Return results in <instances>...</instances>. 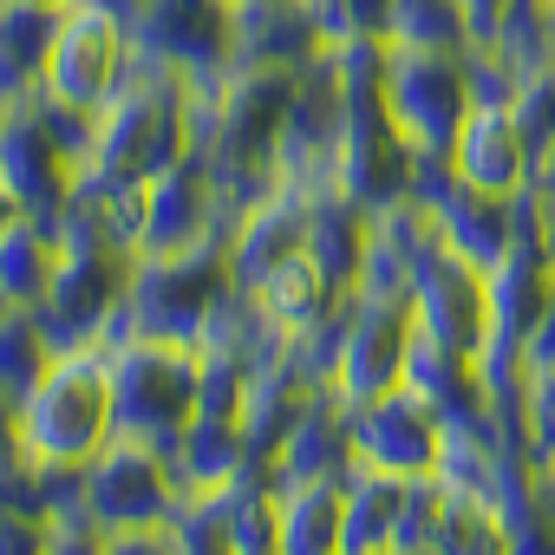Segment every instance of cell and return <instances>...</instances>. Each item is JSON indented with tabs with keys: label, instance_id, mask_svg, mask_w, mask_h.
Wrapping results in <instances>:
<instances>
[{
	"label": "cell",
	"instance_id": "cell-1",
	"mask_svg": "<svg viewBox=\"0 0 555 555\" xmlns=\"http://www.w3.org/2000/svg\"><path fill=\"white\" fill-rule=\"evenodd\" d=\"M112 438H118V412H112V360H105V347L53 353V366L40 373V386L14 412V451L34 457V464L86 470Z\"/></svg>",
	"mask_w": 555,
	"mask_h": 555
},
{
	"label": "cell",
	"instance_id": "cell-2",
	"mask_svg": "<svg viewBox=\"0 0 555 555\" xmlns=\"http://www.w3.org/2000/svg\"><path fill=\"white\" fill-rule=\"evenodd\" d=\"M177 157H190V86L138 53L125 92L99 112V144H92V164L79 177H92V183H151Z\"/></svg>",
	"mask_w": 555,
	"mask_h": 555
},
{
	"label": "cell",
	"instance_id": "cell-3",
	"mask_svg": "<svg viewBox=\"0 0 555 555\" xmlns=\"http://www.w3.org/2000/svg\"><path fill=\"white\" fill-rule=\"evenodd\" d=\"M235 288L229 274V248L203 242L183 255H138L131 288H125V314H118V340H170V347H196L216 301Z\"/></svg>",
	"mask_w": 555,
	"mask_h": 555
},
{
	"label": "cell",
	"instance_id": "cell-4",
	"mask_svg": "<svg viewBox=\"0 0 555 555\" xmlns=\"http://www.w3.org/2000/svg\"><path fill=\"white\" fill-rule=\"evenodd\" d=\"M112 360V412H118V438L151 444V451H177L183 425L196 418V392H203V353L196 347H170V340H118L105 347Z\"/></svg>",
	"mask_w": 555,
	"mask_h": 555
},
{
	"label": "cell",
	"instance_id": "cell-5",
	"mask_svg": "<svg viewBox=\"0 0 555 555\" xmlns=\"http://www.w3.org/2000/svg\"><path fill=\"white\" fill-rule=\"evenodd\" d=\"M131 268H138V255L118 248L112 235H66L60 274H53L47 301L34 308L47 340H53V353L112 347L118 314H125V288H131Z\"/></svg>",
	"mask_w": 555,
	"mask_h": 555
},
{
	"label": "cell",
	"instance_id": "cell-6",
	"mask_svg": "<svg viewBox=\"0 0 555 555\" xmlns=\"http://www.w3.org/2000/svg\"><path fill=\"white\" fill-rule=\"evenodd\" d=\"M379 105H386V118L399 125V138H405L418 157H451L457 125L470 118L464 53H444V47H399V40H386Z\"/></svg>",
	"mask_w": 555,
	"mask_h": 555
},
{
	"label": "cell",
	"instance_id": "cell-7",
	"mask_svg": "<svg viewBox=\"0 0 555 555\" xmlns=\"http://www.w3.org/2000/svg\"><path fill=\"white\" fill-rule=\"evenodd\" d=\"M131 47L177 73L190 92H216L235 66V8L229 0H144L131 21Z\"/></svg>",
	"mask_w": 555,
	"mask_h": 555
},
{
	"label": "cell",
	"instance_id": "cell-8",
	"mask_svg": "<svg viewBox=\"0 0 555 555\" xmlns=\"http://www.w3.org/2000/svg\"><path fill=\"white\" fill-rule=\"evenodd\" d=\"M177 503H183V490L170 477V457L151 451V444H131V438H112L86 464V483H79V509L99 535L164 529L177 516Z\"/></svg>",
	"mask_w": 555,
	"mask_h": 555
},
{
	"label": "cell",
	"instance_id": "cell-9",
	"mask_svg": "<svg viewBox=\"0 0 555 555\" xmlns=\"http://www.w3.org/2000/svg\"><path fill=\"white\" fill-rule=\"evenodd\" d=\"M418 321H412V295H347V327H340V360H334V386L347 405H366L379 392H392L405 379V347H412Z\"/></svg>",
	"mask_w": 555,
	"mask_h": 555
},
{
	"label": "cell",
	"instance_id": "cell-10",
	"mask_svg": "<svg viewBox=\"0 0 555 555\" xmlns=\"http://www.w3.org/2000/svg\"><path fill=\"white\" fill-rule=\"evenodd\" d=\"M131 60H138L131 27H125V21H112V14H99V8H86V0H73L40 86H47L53 99L79 105V112H105V105L125 92Z\"/></svg>",
	"mask_w": 555,
	"mask_h": 555
},
{
	"label": "cell",
	"instance_id": "cell-11",
	"mask_svg": "<svg viewBox=\"0 0 555 555\" xmlns=\"http://www.w3.org/2000/svg\"><path fill=\"white\" fill-rule=\"evenodd\" d=\"M0 183L14 190L21 216H34V222H47V229L66 235V209H73V190H79V164L53 144L34 92L0 105Z\"/></svg>",
	"mask_w": 555,
	"mask_h": 555
},
{
	"label": "cell",
	"instance_id": "cell-12",
	"mask_svg": "<svg viewBox=\"0 0 555 555\" xmlns=\"http://www.w3.org/2000/svg\"><path fill=\"white\" fill-rule=\"evenodd\" d=\"M412 321H418V334H431L438 347H451L464 360H477L490 340V282L477 261L444 248V235L412 261Z\"/></svg>",
	"mask_w": 555,
	"mask_h": 555
},
{
	"label": "cell",
	"instance_id": "cell-13",
	"mask_svg": "<svg viewBox=\"0 0 555 555\" xmlns=\"http://www.w3.org/2000/svg\"><path fill=\"white\" fill-rule=\"evenodd\" d=\"M438 451H444V425H438V412L418 392L392 386V392L353 405V464L412 483V477L438 470Z\"/></svg>",
	"mask_w": 555,
	"mask_h": 555
},
{
	"label": "cell",
	"instance_id": "cell-14",
	"mask_svg": "<svg viewBox=\"0 0 555 555\" xmlns=\"http://www.w3.org/2000/svg\"><path fill=\"white\" fill-rule=\"evenodd\" d=\"M490 282V340L477 353L483 373H503V366H522V334L535 327L548 288H555V268H548V248H542V229H522L509 242V255L496 268H483Z\"/></svg>",
	"mask_w": 555,
	"mask_h": 555
},
{
	"label": "cell",
	"instance_id": "cell-15",
	"mask_svg": "<svg viewBox=\"0 0 555 555\" xmlns=\"http://www.w3.org/2000/svg\"><path fill=\"white\" fill-rule=\"evenodd\" d=\"M203 242H222V203H216V183H209V157L190 151V157H177L170 170H157L144 183L138 255H183V248H203Z\"/></svg>",
	"mask_w": 555,
	"mask_h": 555
},
{
	"label": "cell",
	"instance_id": "cell-16",
	"mask_svg": "<svg viewBox=\"0 0 555 555\" xmlns=\"http://www.w3.org/2000/svg\"><path fill=\"white\" fill-rule=\"evenodd\" d=\"M308 203H314V190L274 183L255 209H242V216L229 222L222 248H229V274H235V288H242V295H255L274 268L295 261V255L308 248Z\"/></svg>",
	"mask_w": 555,
	"mask_h": 555
},
{
	"label": "cell",
	"instance_id": "cell-17",
	"mask_svg": "<svg viewBox=\"0 0 555 555\" xmlns=\"http://www.w3.org/2000/svg\"><path fill=\"white\" fill-rule=\"evenodd\" d=\"M535 144L516 118V105H470V118L457 125V144H451V170L470 183V190H490V196H522L535 183Z\"/></svg>",
	"mask_w": 555,
	"mask_h": 555
},
{
	"label": "cell",
	"instance_id": "cell-18",
	"mask_svg": "<svg viewBox=\"0 0 555 555\" xmlns=\"http://www.w3.org/2000/svg\"><path fill=\"white\" fill-rule=\"evenodd\" d=\"M321 47H327V34H321L308 0H248V8H235V66L301 73Z\"/></svg>",
	"mask_w": 555,
	"mask_h": 555
},
{
	"label": "cell",
	"instance_id": "cell-19",
	"mask_svg": "<svg viewBox=\"0 0 555 555\" xmlns=\"http://www.w3.org/2000/svg\"><path fill=\"white\" fill-rule=\"evenodd\" d=\"M353 470V405L340 392H314L288 431V444L274 451L268 483H295V477H347Z\"/></svg>",
	"mask_w": 555,
	"mask_h": 555
},
{
	"label": "cell",
	"instance_id": "cell-20",
	"mask_svg": "<svg viewBox=\"0 0 555 555\" xmlns=\"http://www.w3.org/2000/svg\"><path fill=\"white\" fill-rule=\"evenodd\" d=\"M366 248H373V216L353 196H340L334 183L314 190V203H308V248L301 255L314 261V274H321L334 295H353L360 288Z\"/></svg>",
	"mask_w": 555,
	"mask_h": 555
},
{
	"label": "cell",
	"instance_id": "cell-21",
	"mask_svg": "<svg viewBox=\"0 0 555 555\" xmlns=\"http://www.w3.org/2000/svg\"><path fill=\"white\" fill-rule=\"evenodd\" d=\"M73 0H0V105L40 92Z\"/></svg>",
	"mask_w": 555,
	"mask_h": 555
},
{
	"label": "cell",
	"instance_id": "cell-22",
	"mask_svg": "<svg viewBox=\"0 0 555 555\" xmlns=\"http://www.w3.org/2000/svg\"><path fill=\"white\" fill-rule=\"evenodd\" d=\"M248 470V444H242V418L229 412H196L170 451V477L183 496H209V490H229L235 477Z\"/></svg>",
	"mask_w": 555,
	"mask_h": 555
},
{
	"label": "cell",
	"instance_id": "cell-23",
	"mask_svg": "<svg viewBox=\"0 0 555 555\" xmlns=\"http://www.w3.org/2000/svg\"><path fill=\"white\" fill-rule=\"evenodd\" d=\"M274 522H282V555H340V529H347L340 477L274 483Z\"/></svg>",
	"mask_w": 555,
	"mask_h": 555
},
{
	"label": "cell",
	"instance_id": "cell-24",
	"mask_svg": "<svg viewBox=\"0 0 555 555\" xmlns=\"http://www.w3.org/2000/svg\"><path fill=\"white\" fill-rule=\"evenodd\" d=\"M60 255H66V235L21 216L8 235H0V301L8 308H40L53 274H60Z\"/></svg>",
	"mask_w": 555,
	"mask_h": 555
},
{
	"label": "cell",
	"instance_id": "cell-25",
	"mask_svg": "<svg viewBox=\"0 0 555 555\" xmlns=\"http://www.w3.org/2000/svg\"><path fill=\"white\" fill-rule=\"evenodd\" d=\"M347 490V529H340V555H379L392 548V529H399V503H405V477H386V470H366L353 464L340 477Z\"/></svg>",
	"mask_w": 555,
	"mask_h": 555
},
{
	"label": "cell",
	"instance_id": "cell-26",
	"mask_svg": "<svg viewBox=\"0 0 555 555\" xmlns=\"http://www.w3.org/2000/svg\"><path fill=\"white\" fill-rule=\"evenodd\" d=\"M255 301H261V314H268L274 327L295 340V334H308L321 314H334V301H340V295L314 274V261H308V255H295V261H282V268H274L268 282L255 288Z\"/></svg>",
	"mask_w": 555,
	"mask_h": 555
},
{
	"label": "cell",
	"instance_id": "cell-27",
	"mask_svg": "<svg viewBox=\"0 0 555 555\" xmlns=\"http://www.w3.org/2000/svg\"><path fill=\"white\" fill-rule=\"evenodd\" d=\"M53 366V340L40 327L34 308H14L0 321V412H21V399L40 386V373Z\"/></svg>",
	"mask_w": 555,
	"mask_h": 555
},
{
	"label": "cell",
	"instance_id": "cell-28",
	"mask_svg": "<svg viewBox=\"0 0 555 555\" xmlns=\"http://www.w3.org/2000/svg\"><path fill=\"white\" fill-rule=\"evenodd\" d=\"M490 47L509 60L516 79L548 73L555 66V8H548V0H509L503 21H496V34H490Z\"/></svg>",
	"mask_w": 555,
	"mask_h": 555
},
{
	"label": "cell",
	"instance_id": "cell-29",
	"mask_svg": "<svg viewBox=\"0 0 555 555\" xmlns=\"http://www.w3.org/2000/svg\"><path fill=\"white\" fill-rule=\"evenodd\" d=\"M425 555H509V535H503L490 503H470V496L444 490V516H438V535H431Z\"/></svg>",
	"mask_w": 555,
	"mask_h": 555
},
{
	"label": "cell",
	"instance_id": "cell-30",
	"mask_svg": "<svg viewBox=\"0 0 555 555\" xmlns=\"http://www.w3.org/2000/svg\"><path fill=\"white\" fill-rule=\"evenodd\" d=\"M386 40L464 53V47H470V27H464V8H457V0H392V27H386Z\"/></svg>",
	"mask_w": 555,
	"mask_h": 555
},
{
	"label": "cell",
	"instance_id": "cell-31",
	"mask_svg": "<svg viewBox=\"0 0 555 555\" xmlns=\"http://www.w3.org/2000/svg\"><path fill=\"white\" fill-rule=\"evenodd\" d=\"M164 535H170V555H235L216 490H209V496H183L177 516L164 522Z\"/></svg>",
	"mask_w": 555,
	"mask_h": 555
},
{
	"label": "cell",
	"instance_id": "cell-32",
	"mask_svg": "<svg viewBox=\"0 0 555 555\" xmlns=\"http://www.w3.org/2000/svg\"><path fill=\"white\" fill-rule=\"evenodd\" d=\"M308 8H314L327 47L334 40H386V27H392V0H308Z\"/></svg>",
	"mask_w": 555,
	"mask_h": 555
},
{
	"label": "cell",
	"instance_id": "cell-33",
	"mask_svg": "<svg viewBox=\"0 0 555 555\" xmlns=\"http://www.w3.org/2000/svg\"><path fill=\"white\" fill-rule=\"evenodd\" d=\"M464 86H470V105H516L522 99V79L509 73V60L490 40L464 47Z\"/></svg>",
	"mask_w": 555,
	"mask_h": 555
},
{
	"label": "cell",
	"instance_id": "cell-34",
	"mask_svg": "<svg viewBox=\"0 0 555 555\" xmlns=\"http://www.w3.org/2000/svg\"><path fill=\"white\" fill-rule=\"evenodd\" d=\"M522 418H529V451H535V464H555V366H548V373H529Z\"/></svg>",
	"mask_w": 555,
	"mask_h": 555
},
{
	"label": "cell",
	"instance_id": "cell-35",
	"mask_svg": "<svg viewBox=\"0 0 555 555\" xmlns=\"http://www.w3.org/2000/svg\"><path fill=\"white\" fill-rule=\"evenodd\" d=\"M516 118H522V131H529V144H535V157H542V151H548V138H555V66H548V73H535V79H522Z\"/></svg>",
	"mask_w": 555,
	"mask_h": 555
},
{
	"label": "cell",
	"instance_id": "cell-36",
	"mask_svg": "<svg viewBox=\"0 0 555 555\" xmlns=\"http://www.w3.org/2000/svg\"><path fill=\"white\" fill-rule=\"evenodd\" d=\"M503 535H509V555H555V496H548V483L516 522H503Z\"/></svg>",
	"mask_w": 555,
	"mask_h": 555
},
{
	"label": "cell",
	"instance_id": "cell-37",
	"mask_svg": "<svg viewBox=\"0 0 555 555\" xmlns=\"http://www.w3.org/2000/svg\"><path fill=\"white\" fill-rule=\"evenodd\" d=\"M0 555H53V516L0 509Z\"/></svg>",
	"mask_w": 555,
	"mask_h": 555
},
{
	"label": "cell",
	"instance_id": "cell-38",
	"mask_svg": "<svg viewBox=\"0 0 555 555\" xmlns=\"http://www.w3.org/2000/svg\"><path fill=\"white\" fill-rule=\"evenodd\" d=\"M548 366H555V288H548L535 327L522 334V373H548Z\"/></svg>",
	"mask_w": 555,
	"mask_h": 555
},
{
	"label": "cell",
	"instance_id": "cell-39",
	"mask_svg": "<svg viewBox=\"0 0 555 555\" xmlns=\"http://www.w3.org/2000/svg\"><path fill=\"white\" fill-rule=\"evenodd\" d=\"M99 555H170V535L164 529H131V535H105Z\"/></svg>",
	"mask_w": 555,
	"mask_h": 555
},
{
	"label": "cell",
	"instance_id": "cell-40",
	"mask_svg": "<svg viewBox=\"0 0 555 555\" xmlns=\"http://www.w3.org/2000/svg\"><path fill=\"white\" fill-rule=\"evenodd\" d=\"M535 209H542V248H548V268H555V170H535Z\"/></svg>",
	"mask_w": 555,
	"mask_h": 555
},
{
	"label": "cell",
	"instance_id": "cell-41",
	"mask_svg": "<svg viewBox=\"0 0 555 555\" xmlns=\"http://www.w3.org/2000/svg\"><path fill=\"white\" fill-rule=\"evenodd\" d=\"M457 8H464V27H470V40H490L509 0H457Z\"/></svg>",
	"mask_w": 555,
	"mask_h": 555
},
{
	"label": "cell",
	"instance_id": "cell-42",
	"mask_svg": "<svg viewBox=\"0 0 555 555\" xmlns=\"http://www.w3.org/2000/svg\"><path fill=\"white\" fill-rule=\"evenodd\" d=\"M86 8H99V14H112V21H125V27H131V21L144 14V0H86Z\"/></svg>",
	"mask_w": 555,
	"mask_h": 555
},
{
	"label": "cell",
	"instance_id": "cell-43",
	"mask_svg": "<svg viewBox=\"0 0 555 555\" xmlns=\"http://www.w3.org/2000/svg\"><path fill=\"white\" fill-rule=\"evenodd\" d=\"M14 222H21V203H14V190H8V183H0V235H8Z\"/></svg>",
	"mask_w": 555,
	"mask_h": 555
},
{
	"label": "cell",
	"instance_id": "cell-44",
	"mask_svg": "<svg viewBox=\"0 0 555 555\" xmlns=\"http://www.w3.org/2000/svg\"><path fill=\"white\" fill-rule=\"evenodd\" d=\"M14 451V412H0V457Z\"/></svg>",
	"mask_w": 555,
	"mask_h": 555
},
{
	"label": "cell",
	"instance_id": "cell-45",
	"mask_svg": "<svg viewBox=\"0 0 555 555\" xmlns=\"http://www.w3.org/2000/svg\"><path fill=\"white\" fill-rule=\"evenodd\" d=\"M535 170H555V138H548V151H542V164Z\"/></svg>",
	"mask_w": 555,
	"mask_h": 555
},
{
	"label": "cell",
	"instance_id": "cell-46",
	"mask_svg": "<svg viewBox=\"0 0 555 555\" xmlns=\"http://www.w3.org/2000/svg\"><path fill=\"white\" fill-rule=\"evenodd\" d=\"M379 555H418V548H379Z\"/></svg>",
	"mask_w": 555,
	"mask_h": 555
},
{
	"label": "cell",
	"instance_id": "cell-47",
	"mask_svg": "<svg viewBox=\"0 0 555 555\" xmlns=\"http://www.w3.org/2000/svg\"><path fill=\"white\" fill-rule=\"evenodd\" d=\"M8 314H14V308H8V301H0V321H8Z\"/></svg>",
	"mask_w": 555,
	"mask_h": 555
},
{
	"label": "cell",
	"instance_id": "cell-48",
	"mask_svg": "<svg viewBox=\"0 0 555 555\" xmlns=\"http://www.w3.org/2000/svg\"><path fill=\"white\" fill-rule=\"evenodd\" d=\"M229 8H248V0H229Z\"/></svg>",
	"mask_w": 555,
	"mask_h": 555
},
{
	"label": "cell",
	"instance_id": "cell-49",
	"mask_svg": "<svg viewBox=\"0 0 555 555\" xmlns=\"http://www.w3.org/2000/svg\"><path fill=\"white\" fill-rule=\"evenodd\" d=\"M548 8H555V0H548Z\"/></svg>",
	"mask_w": 555,
	"mask_h": 555
}]
</instances>
